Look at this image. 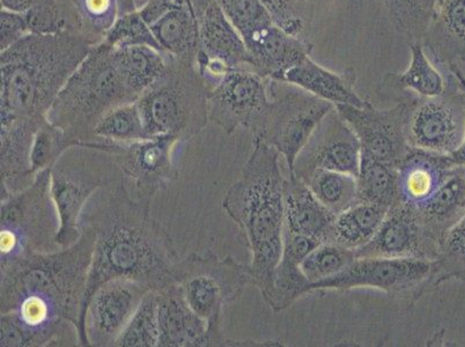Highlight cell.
Here are the masks:
<instances>
[{
  "mask_svg": "<svg viewBox=\"0 0 465 347\" xmlns=\"http://www.w3.org/2000/svg\"><path fill=\"white\" fill-rule=\"evenodd\" d=\"M95 232L82 225L77 243L2 263V347L67 345V324L90 346L82 312L94 253Z\"/></svg>",
  "mask_w": 465,
  "mask_h": 347,
  "instance_id": "6da1fadb",
  "label": "cell"
},
{
  "mask_svg": "<svg viewBox=\"0 0 465 347\" xmlns=\"http://www.w3.org/2000/svg\"><path fill=\"white\" fill-rule=\"evenodd\" d=\"M82 225L95 232L82 312L84 332L88 302L104 283L130 279L156 292L175 283L173 270L177 256L171 236L152 217L151 201L131 197L122 182L93 194L82 214Z\"/></svg>",
  "mask_w": 465,
  "mask_h": 347,
  "instance_id": "7a4b0ae2",
  "label": "cell"
},
{
  "mask_svg": "<svg viewBox=\"0 0 465 347\" xmlns=\"http://www.w3.org/2000/svg\"><path fill=\"white\" fill-rule=\"evenodd\" d=\"M276 148L253 138L251 156L240 179L223 201V210L238 223L252 253V285L263 299L272 287L274 269L281 261L285 228L284 183Z\"/></svg>",
  "mask_w": 465,
  "mask_h": 347,
  "instance_id": "3957f363",
  "label": "cell"
},
{
  "mask_svg": "<svg viewBox=\"0 0 465 347\" xmlns=\"http://www.w3.org/2000/svg\"><path fill=\"white\" fill-rule=\"evenodd\" d=\"M93 45L79 34H29L0 54L2 125L16 118H46L59 93Z\"/></svg>",
  "mask_w": 465,
  "mask_h": 347,
  "instance_id": "277c9868",
  "label": "cell"
},
{
  "mask_svg": "<svg viewBox=\"0 0 465 347\" xmlns=\"http://www.w3.org/2000/svg\"><path fill=\"white\" fill-rule=\"evenodd\" d=\"M137 100L118 70L112 46L101 42L71 75L46 120L86 146L95 142V126L105 114Z\"/></svg>",
  "mask_w": 465,
  "mask_h": 347,
  "instance_id": "5b68a950",
  "label": "cell"
},
{
  "mask_svg": "<svg viewBox=\"0 0 465 347\" xmlns=\"http://www.w3.org/2000/svg\"><path fill=\"white\" fill-rule=\"evenodd\" d=\"M209 97L196 59L169 56L164 74L136 101L147 137L173 135L190 141L210 121Z\"/></svg>",
  "mask_w": 465,
  "mask_h": 347,
  "instance_id": "8992f818",
  "label": "cell"
},
{
  "mask_svg": "<svg viewBox=\"0 0 465 347\" xmlns=\"http://www.w3.org/2000/svg\"><path fill=\"white\" fill-rule=\"evenodd\" d=\"M173 278L185 302L206 322L211 347L227 346L222 330L223 312L252 285L251 266L213 252L193 253L176 262Z\"/></svg>",
  "mask_w": 465,
  "mask_h": 347,
  "instance_id": "52a82bcc",
  "label": "cell"
},
{
  "mask_svg": "<svg viewBox=\"0 0 465 347\" xmlns=\"http://www.w3.org/2000/svg\"><path fill=\"white\" fill-rule=\"evenodd\" d=\"M124 180L113 155L88 146L67 150L50 169V192L59 217L56 243L67 248L82 235V214L93 194Z\"/></svg>",
  "mask_w": 465,
  "mask_h": 347,
  "instance_id": "ba28073f",
  "label": "cell"
},
{
  "mask_svg": "<svg viewBox=\"0 0 465 347\" xmlns=\"http://www.w3.org/2000/svg\"><path fill=\"white\" fill-rule=\"evenodd\" d=\"M50 169L37 174L23 192L0 198L2 263L32 253L61 249L56 243L59 217L50 192Z\"/></svg>",
  "mask_w": 465,
  "mask_h": 347,
  "instance_id": "9c48e42d",
  "label": "cell"
},
{
  "mask_svg": "<svg viewBox=\"0 0 465 347\" xmlns=\"http://www.w3.org/2000/svg\"><path fill=\"white\" fill-rule=\"evenodd\" d=\"M439 287L434 261L410 258H357L341 273L312 283V292H346L353 289L382 291L394 302L411 307Z\"/></svg>",
  "mask_w": 465,
  "mask_h": 347,
  "instance_id": "30bf717a",
  "label": "cell"
},
{
  "mask_svg": "<svg viewBox=\"0 0 465 347\" xmlns=\"http://www.w3.org/2000/svg\"><path fill=\"white\" fill-rule=\"evenodd\" d=\"M447 86L441 95L410 101L409 145L434 154H454L465 138V95L454 74L442 72Z\"/></svg>",
  "mask_w": 465,
  "mask_h": 347,
  "instance_id": "8fae6325",
  "label": "cell"
},
{
  "mask_svg": "<svg viewBox=\"0 0 465 347\" xmlns=\"http://www.w3.org/2000/svg\"><path fill=\"white\" fill-rule=\"evenodd\" d=\"M180 143L173 135H160L128 144L97 141L93 148L113 155L124 176L122 183L131 197L151 201L156 193L179 179L173 152Z\"/></svg>",
  "mask_w": 465,
  "mask_h": 347,
  "instance_id": "7c38bea8",
  "label": "cell"
},
{
  "mask_svg": "<svg viewBox=\"0 0 465 347\" xmlns=\"http://www.w3.org/2000/svg\"><path fill=\"white\" fill-rule=\"evenodd\" d=\"M270 93L273 97L272 108L260 133L253 138H260L276 148L278 154L284 156L292 173L300 152L317 126L336 107L299 87L278 95L270 84Z\"/></svg>",
  "mask_w": 465,
  "mask_h": 347,
  "instance_id": "4fadbf2b",
  "label": "cell"
},
{
  "mask_svg": "<svg viewBox=\"0 0 465 347\" xmlns=\"http://www.w3.org/2000/svg\"><path fill=\"white\" fill-rule=\"evenodd\" d=\"M192 3L200 32L196 66L209 90H213L232 71L253 70L242 37L223 14L218 0H192Z\"/></svg>",
  "mask_w": 465,
  "mask_h": 347,
  "instance_id": "5bb4252c",
  "label": "cell"
},
{
  "mask_svg": "<svg viewBox=\"0 0 465 347\" xmlns=\"http://www.w3.org/2000/svg\"><path fill=\"white\" fill-rule=\"evenodd\" d=\"M270 84L272 79L251 69L230 72L210 92V121L228 134L238 128L259 134L272 104Z\"/></svg>",
  "mask_w": 465,
  "mask_h": 347,
  "instance_id": "9a60e30c",
  "label": "cell"
},
{
  "mask_svg": "<svg viewBox=\"0 0 465 347\" xmlns=\"http://www.w3.org/2000/svg\"><path fill=\"white\" fill-rule=\"evenodd\" d=\"M336 110L357 134L361 154L399 167L411 150L408 141L410 101L389 109L338 104Z\"/></svg>",
  "mask_w": 465,
  "mask_h": 347,
  "instance_id": "2e32d148",
  "label": "cell"
},
{
  "mask_svg": "<svg viewBox=\"0 0 465 347\" xmlns=\"http://www.w3.org/2000/svg\"><path fill=\"white\" fill-rule=\"evenodd\" d=\"M361 163V142L335 108L323 118L300 152L292 173L303 177L324 169L357 177Z\"/></svg>",
  "mask_w": 465,
  "mask_h": 347,
  "instance_id": "e0dca14e",
  "label": "cell"
},
{
  "mask_svg": "<svg viewBox=\"0 0 465 347\" xmlns=\"http://www.w3.org/2000/svg\"><path fill=\"white\" fill-rule=\"evenodd\" d=\"M149 287L130 279L104 283L88 302L86 334L90 346H114L141 304Z\"/></svg>",
  "mask_w": 465,
  "mask_h": 347,
  "instance_id": "ac0fdd59",
  "label": "cell"
},
{
  "mask_svg": "<svg viewBox=\"0 0 465 347\" xmlns=\"http://www.w3.org/2000/svg\"><path fill=\"white\" fill-rule=\"evenodd\" d=\"M438 253L439 243L427 234L416 210L399 202L388 210L374 238L358 249L356 255L434 261Z\"/></svg>",
  "mask_w": 465,
  "mask_h": 347,
  "instance_id": "d6986e66",
  "label": "cell"
},
{
  "mask_svg": "<svg viewBox=\"0 0 465 347\" xmlns=\"http://www.w3.org/2000/svg\"><path fill=\"white\" fill-rule=\"evenodd\" d=\"M242 40L251 54L253 70L274 82H281L287 71L312 52L310 42L292 35L274 23L247 34Z\"/></svg>",
  "mask_w": 465,
  "mask_h": 347,
  "instance_id": "ffe728a7",
  "label": "cell"
},
{
  "mask_svg": "<svg viewBox=\"0 0 465 347\" xmlns=\"http://www.w3.org/2000/svg\"><path fill=\"white\" fill-rule=\"evenodd\" d=\"M46 118H16L2 125V196L23 192L36 176L32 174V148L37 131Z\"/></svg>",
  "mask_w": 465,
  "mask_h": 347,
  "instance_id": "44dd1931",
  "label": "cell"
},
{
  "mask_svg": "<svg viewBox=\"0 0 465 347\" xmlns=\"http://www.w3.org/2000/svg\"><path fill=\"white\" fill-rule=\"evenodd\" d=\"M456 164L451 155L411 147L397 167L400 202L414 209L421 206L445 183Z\"/></svg>",
  "mask_w": 465,
  "mask_h": 347,
  "instance_id": "7402d4cb",
  "label": "cell"
},
{
  "mask_svg": "<svg viewBox=\"0 0 465 347\" xmlns=\"http://www.w3.org/2000/svg\"><path fill=\"white\" fill-rule=\"evenodd\" d=\"M158 293V347H211L207 324L185 302L176 283Z\"/></svg>",
  "mask_w": 465,
  "mask_h": 347,
  "instance_id": "603a6c76",
  "label": "cell"
},
{
  "mask_svg": "<svg viewBox=\"0 0 465 347\" xmlns=\"http://www.w3.org/2000/svg\"><path fill=\"white\" fill-rule=\"evenodd\" d=\"M320 243L310 236L284 231L281 261L274 269L272 291L264 299L274 312L285 311L310 293L311 283L302 273V263Z\"/></svg>",
  "mask_w": 465,
  "mask_h": 347,
  "instance_id": "cb8c5ba5",
  "label": "cell"
},
{
  "mask_svg": "<svg viewBox=\"0 0 465 347\" xmlns=\"http://www.w3.org/2000/svg\"><path fill=\"white\" fill-rule=\"evenodd\" d=\"M440 71L465 63V0H438L437 10L421 41Z\"/></svg>",
  "mask_w": 465,
  "mask_h": 347,
  "instance_id": "d4e9b609",
  "label": "cell"
},
{
  "mask_svg": "<svg viewBox=\"0 0 465 347\" xmlns=\"http://www.w3.org/2000/svg\"><path fill=\"white\" fill-rule=\"evenodd\" d=\"M411 62L401 74H388L378 87L381 100L395 101L396 104L414 97L441 95L446 90V75L427 56L421 42H410Z\"/></svg>",
  "mask_w": 465,
  "mask_h": 347,
  "instance_id": "484cf974",
  "label": "cell"
},
{
  "mask_svg": "<svg viewBox=\"0 0 465 347\" xmlns=\"http://www.w3.org/2000/svg\"><path fill=\"white\" fill-rule=\"evenodd\" d=\"M356 79V71L353 69H346L338 74L317 64L314 59L308 56L300 64L287 71L279 83L293 84L335 104V107L338 104H345L365 108L370 101L363 100L357 94L354 88Z\"/></svg>",
  "mask_w": 465,
  "mask_h": 347,
  "instance_id": "4316f807",
  "label": "cell"
},
{
  "mask_svg": "<svg viewBox=\"0 0 465 347\" xmlns=\"http://www.w3.org/2000/svg\"><path fill=\"white\" fill-rule=\"evenodd\" d=\"M285 228L327 243L336 214L317 200L304 181L290 173L284 183Z\"/></svg>",
  "mask_w": 465,
  "mask_h": 347,
  "instance_id": "83f0119b",
  "label": "cell"
},
{
  "mask_svg": "<svg viewBox=\"0 0 465 347\" xmlns=\"http://www.w3.org/2000/svg\"><path fill=\"white\" fill-rule=\"evenodd\" d=\"M147 24L168 56L196 59L200 32L192 0H175Z\"/></svg>",
  "mask_w": 465,
  "mask_h": 347,
  "instance_id": "f1b7e54d",
  "label": "cell"
},
{
  "mask_svg": "<svg viewBox=\"0 0 465 347\" xmlns=\"http://www.w3.org/2000/svg\"><path fill=\"white\" fill-rule=\"evenodd\" d=\"M414 210L427 234L440 243L443 235L465 215V166L456 164L437 193Z\"/></svg>",
  "mask_w": 465,
  "mask_h": 347,
  "instance_id": "f546056e",
  "label": "cell"
},
{
  "mask_svg": "<svg viewBox=\"0 0 465 347\" xmlns=\"http://www.w3.org/2000/svg\"><path fill=\"white\" fill-rule=\"evenodd\" d=\"M388 210V207L373 203H357L336 215L327 243L357 252L374 238Z\"/></svg>",
  "mask_w": 465,
  "mask_h": 347,
  "instance_id": "4dcf8cb0",
  "label": "cell"
},
{
  "mask_svg": "<svg viewBox=\"0 0 465 347\" xmlns=\"http://www.w3.org/2000/svg\"><path fill=\"white\" fill-rule=\"evenodd\" d=\"M118 70L138 97L164 74L168 66V55L151 46L113 48Z\"/></svg>",
  "mask_w": 465,
  "mask_h": 347,
  "instance_id": "1f68e13d",
  "label": "cell"
},
{
  "mask_svg": "<svg viewBox=\"0 0 465 347\" xmlns=\"http://www.w3.org/2000/svg\"><path fill=\"white\" fill-rule=\"evenodd\" d=\"M77 15L80 34L94 46L126 12L137 10L134 0H70Z\"/></svg>",
  "mask_w": 465,
  "mask_h": 347,
  "instance_id": "d6a6232c",
  "label": "cell"
},
{
  "mask_svg": "<svg viewBox=\"0 0 465 347\" xmlns=\"http://www.w3.org/2000/svg\"><path fill=\"white\" fill-rule=\"evenodd\" d=\"M358 201L391 209L400 202L397 167L361 154L357 176Z\"/></svg>",
  "mask_w": 465,
  "mask_h": 347,
  "instance_id": "836d02e7",
  "label": "cell"
},
{
  "mask_svg": "<svg viewBox=\"0 0 465 347\" xmlns=\"http://www.w3.org/2000/svg\"><path fill=\"white\" fill-rule=\"evenodd\" d=\"M300 179L333 214L344 213L359 203L357 177L349 174L317 169Z\"/></svg>",
  "mask_w": 465,
  "mask_h": 347,
  "instance_id": "e575fe53",
  "label": "cell"
},
{
  "mask_svg": "<svg viewBox=\"0 0 465 347\" xmlns=\"http://www.w3.org/2000/svg\"><path fill=\"white\" fill-rule=\"evenodd\" d=\"M397 32L410 42H421L437 10L438 0H383Z\"/></svg>",
  "mask_w": 465,
  "mask_h": 347,
  "instance_id": "d590c367",
  "label": "cell"
},
{
  "mask_svg": "<svg viewBox=\"0 0 465 347\" xmlns=\"http://www.w3.org/2000/svg\"><path fill=\"white\" fill-rule=\"evenodd\" d=\"M29 32L37 35L80 34L77 15L70 0H44L25 14ZM83 36V35H82Z\"/></svg>",
  "mask_w": 465,
  "mask_h": 347,
  "instance_id": "8d00e7d4",
  "label": "cell"
},
{
  "mask_svg": "<svg viewBox=\"0 0 465 347\" xmlns=\"http://www.w3.org/2000/svg\"><path fill=\"white\" fill-rule=\"evenodd\" d=\"M95 142L128 144L147 137L137 103L121 105L105 114L94 129Z\"/></svg>",
  "mask_w": 465,
  "mask_h": 347,
  "instance_id": "74e56055",
  "label": "cell"
},
{
  "mask_svg": "<svg viewBox=\"0 0 465 347\" xmlns=\"http://www.w3.org/2000/svg\"><path fill=\"white\" fill-rule=\"evenodd\" d=\"M158 293L147 292L133 319L117 338L115 345L120 347H158Z\"/></svg>",
  "mask_w": 465,
  "mask_h": 347,
  "instance_id": "f35d334b",
  "label": "cell"
},
{
  "mask_svg": "<svg viewBox=\"0 0 465 347\" xmlns=\"http://www.w3.org/2000/svg\"><path fill=\"white\" fill-rule=\"evenodd\" d=\"M434 263L439 286L450 281L465 283V215L440 240Z\"/></svg>",
  "mask_w": 465,
  "mask_h": 347,
  "instance_id": "ab89813d",
  "label": "cell"
},
{
  "mask_svg": "<svg viewBox=\"0 0 465 347\" xmlns=\"http://www.w3.org/2000/svg\"><path fill=\"white\" fill-rule=\"evenodd\" d=\"M357 258L354 251L333 243H321L304 258L302 270L312 285L341 273Z\"/></svg>",
  "mask_w": 465,
  "mask_h": 347,
  "instance_id": "60d3db41",
  "label": "cell"
},
{
  "mask_svg": "<svg viewBox=\"0 0 465 347\" xmlns=\"http://www.w3.org/2000/svg\"><path fill=\"white\" fill-rule=\"evenodd\" d=\"M82 145V143L70 138L64 131L46 120L34 139L31 158L33 175L36 176L40 172L52 168L71 147Z\"/></svg>",
  "mask_w": 465,
  "mask_h": 347,
  "instance_id": "b9f144b4",
  "label": "cell"
},
{
  "mask_svg": "<svg viewBox=\"0 0 465 347\" xmlns=\"http://www.w3.org/2000/svg\"><path fill=\"white\" fill-rule=\"evenodd\" d=\"M103 42L112 48L146 45L163 52L138 8L122 15Z\"/></svg>",
  "mask_w": 465,
  "mask_h": 347,
  "instance_id": "7bdbcfd3",
  "label": "cell"
},
{
  "mask_svg": "<svg viewBox=\"0 0 465 347\" xmlns=\"http://www.w3.org/2000/svg\"><path fill=\"white\" fill-rule=\"evenodd\" d=\"M218 3L241 37L273 24L272 15L260 0H218Z\"/></svg>",
  "mask_w": 465,
  "mask_h": 347,
  "instance_id": "ee69618b",
  "label": "cell"
},
{
  "mask_svg": "<svg viewBox=\"0 0 465 347\" xmlns=\"http://www.w3.org/2000/svg\"><path fill=\"white\" fill-rule=\"evenodd\" d=\"M277 26L294 36H302L307 15L302 0H260Z\"/></svg>",
  "mask_w": 465,
  "mask_h": 347,
  "instance_id": "f6af8a7d",
  "label": "cell"
},
{
  "mask_svg": "<svg viewBox=\"0 0 465 347\" xmlns=\"http://www.w3.org/2000/svg\"><path fill=\"white\" fill-rule=\"evenodd\" d=\"M28 24L25 14L4 10L0 15V52H4L12 45L29 35Z\"/></svg>",
  "mask_w": 465,
  "mask_h": 347,
  "instance_id": "bcb514c9",
  "label": "cell"
},
{
  "mask_svg": "<svg viewBox=\"0 0 465 347\" xmlns=\"http://www.w3.org/2000/svg\"><path fill=\"white\" fill-rule=\"evenodd\" d=\"M445 71H450L452 72V74H454L456 80H458L459 86L460 87V90L463 91L465 95V75L462 70L460 69V66L458 64L451 65L450 67H447ZM451 156L456 164H462V166H465V138L463 145L460 146V150L456 151L454 154H451Z\"/></svg>",
  "mask_w": 465,
  "mask_h": 347,
  "instance_id": "7dc6e473",
  "label": "cell"
},
{
  "mask_svg": "<svg viewBox=\"0 0 465 347\" xmlns=\"http://www.w3.org/2000/svg\"><path fill=\"white\" fill-rule=\"evenodd\" d=\"M0 2H2V8L4 10L26 14V12L32 10L34 6L44 2V0H0Z\"/></svg>",
  "mask_w": 465,
  "mask_h": 347,
  "instance_id": "c3c4849f",
  "label": "cell"
},
{
  "mask_svg": "<svg viewBox=\"0 0 465 347\" xmlns=\"http://www.w3.org/2000/svg\"><path fill=\"white\" fill-rule=\"evenodd\" d=\"M146 2L147 0H134V5H136L137 8H141Z\"/></svg>",
  "mask_w": 465,
  "mask_h": 347,
  "instance_id": "681fc988",
  "label": "cell"
},
{
  "mask_svg": "<svg viewBox=\"0 0 465 347\" xmlns=\"http://www.w3.org/2000/svg\"><path fill=\"white\" fill-rule=\"evenodd\" d=\"M302 2L307 3V2H308V0H302Z\"/></svg>",
  "mask_w": 465,
  "mask_h": 347,
  "instance_id": "f907efd6",
  "label": "cell"
}]
</instances>
